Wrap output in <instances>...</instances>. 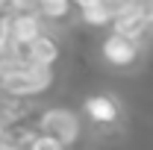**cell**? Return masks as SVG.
Here are the masks:
<instances>
[{
  "label": "cell",
  "instance_id": "1",
  "mask_svg": "<svg viewBox=\"0 0 153 150\" xmlns=\"http://www.w3.org/2000/svg\"><path fill=\"white\" fill-rule=\"evenodd\" d=\"M33 130L38 135H47L59 141L62 147H76V141L82 138V118L71 109V106H62V103H47L41 106L33 118H30Z\"/></svg>",
  "mask_w": 153,
  "mask_h": 150
},
{
  "label": "cell",
  "instance_id": "2",
  "mask_svg": "<svg viewBox=\"0 0 153 150\" xmlns=\"http://www.w3.org/2000/svg\"><path fill=\"white\" fill-rule=\"evenodd\" d=\"M141 53H144V47L138 41H133V38H127V36H118L112 30L100 41V56H103V62L109 68H118V71H130L135 62L141 59Z\"/></svg>",
  "mask_w": 153,
  "mask_h": 150
},
{
  "label": "cell",
  "instance_id": "3",
  "mask_svg": "<svg viewBox=\"0 0 153 150\" xmlns=\"http://www.w3.org/2000/svg\"><path fill=\"white\" fill-rule=\"evenodd\" d=\"M82 112L94 127H115L121 121V103L106 91H94L82 100Z\"/></svg>",
  "mask_w": 153,
  "mask_h": 150
},
{
  "label": "cell",
  "instance_id": "4",
  "mask_svg": "<svg viewBox=\"0 0 153 150\" xmlns=\"http://www.w3.org/2000/svg\"><path fill=\"white\" fill-rule=\"evenodd\" d=\"M59 56H62V47H59L56 38H50V36H41L24 47V62L36 65V68H56Z\"/></svg>",
  "mask_w": 153,
  "mask_h": 150
},
{
  "label": "cell",
  "instance_id": "5",
  "mask_svg": "<svg viewBox=\"0 0 153 150\" xmlns=\"http://www.w3.org/2000/svg\"><path fill=\"white\" fill-rule=\"evenodd\" d=\"M71 12H74L71 0H38V6H36V15L41 18L44 27H62L71 18Z\"/></svg>",
  "mask_w": 153,
  "mask_h": 150
},
{
  "label": "cell",
  "instance_id": "6",
  "mask_svg": "<svg viewBox=\"0 0 153 150\" xmlns=\"http://www.w3.org/2000/svg\"><path fill=\"white\" fill-rule=\"evenodd\" d=\"M24 150H65L62 147V144H59V141H53V138H47V135H33V138H30V144H27V147Z\"/></svg>",
  "mask_w": 153,
  "mask_h": 150
},
{
  "label": "cell",
  "instance_id": "7",
  "mask_svg": "<svg viewBox=\"0 0 153 150\" xmlns=\"http://www.w3.org/2000/svg\"><path fill=\"white\" fill-rule=\"evenodd\" d=\"M6 12H9V6H6V0H0V18H3Z\"/></svg>",
  "mask_w": 153,
  "mask_h": 150
}]
</instances>
